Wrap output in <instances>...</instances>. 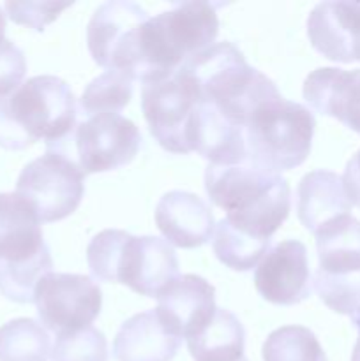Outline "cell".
I'll return each instance as SVG.
<instances>
[{
	"label": "cell",
	"instance_id": "obj_22",
	"mask_svg": "<svg viewBox=\"0 0 360 361\" xmlns=\"http://www.w3.org/2000/svg\"><path fill=\"white\" fill-rule=\"evenodd\" d=\"M316 250L323 271L360 268V221L346 214L321 226L316 233Z\"/></svg>",
	"mask_w": 360,
	"mask_h": 361
},
{
	"label": "cell",
	"instance_id": "obj_27",
	"mask_svg": "<svg viewBox=\"0 0 360 361\" xmlns=\"http://www.w3.org/2000/svg\"><path fill=\"white\" fill-rule=\"evenodd\" d=\"M314 289L330 310L352 317L360 309V268L341 271L316 270Z\"/></svg>",
	"mask_w": 360,
	"mask_h": 361
},
{
	"label": "cell",
	"instance_id": "obj_16",
	"mask_svg": "<svg viewBox=\"0 0 360 361\" xmlns=\"http://www.w3.org/2000/svg\"><path fill=\"white\" fill-rule=\"evenodd\" d=\"M155 224L166 242L179 249H196L214 235V215L200 196L169 190L155 207Z\"/></svg>",
	"mask_w": 360,
	"mask_h": 361
},
{
	"label": "cell",
	"instance_id": "obj_13",
	"mask_svg": "<svg viewBox=\"0 0 360 361\" xmlns=\"http://www.w3.org/2000/svg\"><path fill=\"white\" fill-rule=\"evenodd\" d=\"M155 310L173 335L189 338L214 317L215 289L203 277L179 275L159 293Z\"/></svg>",
	"mask_w": 360,
	"mask_h": 361
},
{
	"label": "cell",
	"instance_id": "obj_5",
	"mask_svg": "<svg viewBox=\"0 0 360 361\" xmlns=\"http://www.w3.org/2000/svg\"><path fill=\"white\" fill-rule=\"evenodd\" d=\"M180 69L196 85L201 101L210 102L244 129L251 113L279 94L274 81L251 67L232 42H215L182 63Z\"/></svg>",
	"mask_w": 360,
	"mask_h": 361
},
{
	"label": "cell",
	"instance_id": "obj_7",
	"mask_svg": "<svg viewBox=\"0 0 360 361\" xmlns=\"http://www.w3.org/2000/svg\"><path fill=\"white\" fill-rule=\"evenodd\" d=\"M200 101L196 85L182 69L161 80L143 83L141 109L150 134L166 152H193L191 136Z\"/></svg>",
	"mask_w": 360,
	"mask_h": 361
},
{
	"label": "cell",
	"instance_id": "obj_26",
	"mask_svg": "<svg viewBox=\"0 0 360 361\" xmlns=\"http://www.w3.org/2000/svg\"><path fill=\"white\" fill-rule=\"evenodd\" d=\"M263 361H328L316 335L309 328L282 326L263 344Z\"/></svg>",
	"mask_w": 360,
	"mask_h": 361
},
{
	"label": "cell",
	"instance_id": "obj_8",
	"mask_svg": "<svg viewBox=\"0 0 360 361\" xmlns=\"http://www.w3.org/2000/svg\"><path fill=\"white\" fill-rule=\"evenodd\" d=\"M16 192L32 204L41 222L69 217L85 194V173L74 159L48 150L21 169Z\"/></svg>",
	"mask_w": 360,
	"mask_h": 361
},
{
	"label": "cell",
	"instance_id": "obj_10",
	"mask_svg": "<svg viewBox=\"0 0 360 361\" xmlns=\"http://www.w3.org/2000/svg\"><path fill=\"white\" fill-rule=\"evenodd\" d=\"M39 319L56 335L88 328L99 316L102 293L87 275L52 274L39 281L34 293Z\"/></svg>",
	"mask_w": 360,
	"mask_h": 361
},
{
	"label": "cell",
	"instance_id": "obj_11",
	"mask_svg": "<svg viewBox=\"0 0 360 361\" xmlns=\"http://www.w3.org/2000/svg\"><path fill=\"white\" fill-rule=\"evenodd\" d=\"M141 147L136 123L122 115L102 113L78 123L71 150L83 173H104L129 164ZM73 159V157H71Z\"/></svg>",
	"mask_w": 360,
	"mask_h": 361
},
{
	"label": "cell",
	"instance_id": "obj_25",
	"mask_svg": "<svg viewBox=\"0 0 360 361\" xmlns=\"http://www.w3.org/2000/svg\"><path fill=\"white\" fill-rule=\"evenodd\" d=\"M133 97V80L120 71H106L92 80L80 99V111L87 118L102 113L119 115Z\"/></svg>",
	"mask_w": 360,
	"mask_h": 361
},
{
	"label": "cell",
	"instance_id": "obj_23",
	"mask_svg": "<svg viewBox=\"0 0 360 361\" xmlns=\"http://www.w3.org/2000/svg\"><path fill=\"white\" fill-rule=\"evenodd\" d=\"M52 349V338L37 321L20 317L0 328V361H46Z\"/></svg>",
	"mask_w": 360,
	"mask_h": 361
},
{
	"label": "cell",
	"instance_id": "obj_14",
	"mask_svg": "<svg viewBox=\"0 0 360 361\" xmlns=\"http://www.w3.org/2000/svg\"><path fill=\"white\" fill-rule=\"evenodd\" d=\"M309 42L325 59L360 62V2H321L307 18Z\"/></svg>",
	"mask_w": 360,
	"mask_h": 361
},
{
	"label": "cell",
	"instance_id": "obj_19",
	"mask_svg": "<svg viewBox=\"0 0 360 361\" xmlns=\"http://www.w3.org/2000/svg\"><path fill=\"white\" fill-rule=\"evenodd\" d=\"M182 345L159 317L157 310L129 317L116 331L113 358L116 361H172Z\"/></svg>",
	"mask_w": 360,
	"mask_h": 361
},
{
	"label": "cell",
	"instance_id": "obj_24",
	"mask_svg": "<svg viewBox=\"0 0 360 361\" xmlns=\"http://www.w3.org/2000/svg\"><path fill=\"white\" fill-rule=\"evenodd\" d=\"M270 240H261L251 236L240 229L233 228L226 219L219 221L215 226L214 249L215 257L235 271H249L261 263L265 254L268 252Z\"/></svg>",
	"mask_w": 360,
	"mask_h": 361
},
{
	"label": "cell",
	"instance_id": "obj_29",
	"mask_svg": "<svg viewBox=\"0 0 360 361\" xmlns=\"http://www.w3.org/2000/svg\"><path fill=\"white\" fill-rule=\"evenodd\" d=\"M52 361H108V342L97 328L56 335Z\"/></svg>",
	"mask_w": 360,
	"mask_h": 361
},
{
	"label": "cell",
	"instance_id": "obj_15",
	"mask_svg": "<svg viewBox=\"0 0 360 361\" xmlns=\"http://www.w3.org/2000/svg\"><path fill=\"white\" fill-rule=\"evenodd\" d=\"M302 94L314 111L360 134V69L320 67L306 78Z\"/></svg>",
	"mask_w": 360,
	"mask_h": 361
},
{
	"label": "cell",
	"instance_id": "obj_1",
	"mask_svg": "<svg viewBox=\"0 0 360 361\" xmlns=\"http://www.w3.org/2000/svg\"><path fill=\"white\" fill-rule=\"evenodd\" d=\"M205 189L212 203L226 212V221L233 228L261 240H270L292 210L284 176L251 161L233 166L208 164Z\"/></svg>",
	"mask_w": 360,
	"mask_h": 361
},
{
	"label": "cell",
	"instance_id": "obj_4",
	"mask_svg": "<svg viewBox=\"0 0 360 361\" xmlns=\"http://www.w3.org/2000/svg\"><path fill=\"white\" fill-rule=\"evenodd\" d=\"M87 263L97 281L119 282L148 298H157L179 277V259L166 240L120 229H104L90 240Z\"/></svg>",
	"mask_w": 360,
	"mask_h": 361
},
{
	"label": "cell",
	"instance_id": "obj_17",
	"mask_svg": "<svg viewBox=\"0 0 360 361\" xmlns=\"http://www.w3.org/2000/svg\"><path fill=\"white\" fill-rule=\"evenodd\" d=\"M46 249L32 204L18 192H0V268L27 263Z\"/></svg>",
	"mask_w": 360,
	"mask_h": 361
},
{
	"label": "cell",
	"instance_id": "obj_32",
	"mask_svg": "<svg viewBox=\"0 0 360 361\" xmlns=\"http://www.w3.org/2000/svg\"><path fill=\"white\" fill-rule=\"evenodd\" d=\"M342 183H344V190L349 203L360 208V150L346 164Z\"/></svg>",
	"mask_w": 360,
	"mask_h": 361
},
{
	"label": "cell",
	"instance_id": "obj_3",
	"mask_svg": "<svg viewBox=\"0 0 360 361\" xmlns=\"http://www.w3.org/2000/svg\"><path fill=\"white\" fill-rule=\"evenodd\" d=\"M214 2H179L172 9L150 18L141 28L140 69L136 81L161 80L187 60L214 44L219 34L217 7Z\"/></svg>",
	"mask_w": 360,
	"mask_h": 361
},
{
	"label": "cell",
	"instance_id": "obj_20",
	"mask_svg": "<svg viewBox=\"0 0 360 361\" xmlns=\"http://www.w3.org/2000/svg\"><path fill=\"white\" fill-rule=\"evenodd\" d=\"M295 200L299 221L313 233L352 210L342 178L328 169L307 173L296 187Z\"/></svg>",
	"mask_w": 360,
	"mask_h": 361
},
{
	"label": "cell",
	"instance_id": "obj_34",
	"mask_svg": "<svg viewBox=\"0 0 360 361\" xmlns=\"http://www.w3.org/2000/svg\"><path fill=\"white\" fill-rule=\"evenodd\" d=\"M4 34H6V16H4L2 9H0V42L4 41Z\"/></svg>",
	"mask_w": 360,
	"mask_h": 361
},
{
	"label": "cell",
	"instance_id": "obj_30",
	"mask_svg": "<svg viewBox=\"0 0 360 361\" xmlns=\"http://www.w3.org/2000/svg\"><path fill=\"white\" fill-rule=\"evenodd\" d=\"M73 2H6V11L13 21L42 32L44 27L59 18Z\"/></svg>",
	"mask_w": 360,
	"mask_h": 361
},
{
	"label": "cell",
	"instance_id": "obj_33",
	"mask_svg": "<svg viewBox=\"0 0 360 361\" xmlns=\"http://www.w3.org/2000/svg\"><path fill=\"white\" fill-rule=\"evenodd\" d=\"M352 323H353V326L359 330V341H356L355 349H353L352 361H360V309L356 310V312L352 316Z\"/></svg>",
	"mask_w": 360,
	"mask_h": 361
},
{
	"label": "cell",
	"instance_id": "obj_6",
	"mask_svg": "<svg viewBox=\"0 0 360 361\" xmlns=\"http://www.w3.org/2000/svg\"><path fill=\"white\" fill-rule=\"evenodd\" d=\"M314 127L316 120L306 106L281 94L267 99L246 123L247 161L277 173L296 168L309 155Z\"/></svg>",
	"mask_w": 360,
	"mask_h": 361
},
{
	"label": "cell",
	"instance_id": "obj_12",
	"mask_svg": "<svg viewBox=\"0 0 360 361\" xmlns=\"http://www.w3.org/2000/svg\"><path fill=\"white\" fill-rule=\"evenodd\" d=\"M256 291L274 305H296L311 296L307 249L299 240H284L272 247L254 271Z\"/></svg>",
	"mask_w": 360,
	"mask_h": 361
},
{
	"label": "cell",
	"instance_id": "obj_21",
	"mask_svg": "<svg viewBox=\"0 0 360 361\" xmlns=\"http://www.w3.org/2000/svg\"><path fill=\"white\" fill-rule=\"evenodd\" d=\"M246 330L229 310L217 309L205 328L187 338L194 361H247Z\"/></svg>",
	"mask_w": 360,
	"mask_h": 361
},
{
	"label": "cell",
	"instance_id": "obj_18",
	"mask_svg": "<svg viewBox=\"0 0 360 361\" xmlns=\"http://www.w3.org/2000/svg\"><path fill=\"white\" fill-rule=\"evenodd\" d=\"M191 147L214 166H233L247 161L246 129L226 118L210 102L200 101L198 104Z\"/></svg>",
	"mask_w": 360,
	"mask_h": 361
},
{
	"label": "cell",
	"instance_id": "obj_2",
	"mask_svg": "<svg viewBox=\"0 0 360 361\" xmlns=\"http://www.w3.org/2000/svg\"><path fill=\"white\" fill-rule=\"evenodd\" d=\"M76 99L64 80L34 76L0 97V147L23 150L39 140L64 154L76 133Z\"/></svg>",
	"mask_w": 360,
	"mask_h": 361
},
{
	"label": "cell",
	"instance_id": "obj_9",
	"mask_svg": "<svg viewBox=\"0 0 360 361\" xmlns=\"http://www.w3.org/2000/svg\"><path fill=\"white\" fill-rule=\"evenodd\" d=\"M148 20L147 11L129 0H109L99 6L87 27L88 51L94 62L136 81L141 28Z\"/></svg>",
	"mask_w": 360,
	"mask_h": 361
},
{
	"label": "cell",
	"instance_id": "obj_31",
	"mask_svg": "<svg viewBox=\"0 0 360 361\" xmlns=\"http://www.w3.org/2000/svg\"><path fill=\"white\" fill-rule=\"evenodd\" d=\"M27 74V60L23 51L9 39L0 42V97H7L21 87Z\"/></svg>",
	"mask_w": 360,
	"mask_h": 361
},
{
	"label": "cell",
	"instance_id": "obj_28",
	"mask_svg": "<svg viewBox=\"0 0 360 361\" xmlns=\"http://www.w3.org/2000/svg\"><path fill=\"white\" fill-rule=\"evenodd\" d=\"M53 261L49 249L42 250L37 257L27 263L0 268V293L18 303L34 302V293L39 281L52 274Z\"/></svg>",
	"mask_w": 360,
	"mask_h": 361
}]
</instances>
